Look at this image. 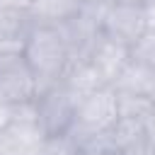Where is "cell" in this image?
Masks as SVG:
<instances>
[{
    "mask_svg": "<svg viewBox=\"0 0 155 155\" xmlns=\"http://www.w3.org/2000/svg\"><path fill=\"white\" fill-rule=\"evenodd\" d=\"M75 109H78V97L68 90L65 82H56L51 87H44L34 97L36 121L46 136L68 133L75 121Z\"/></svg>",
    "mask_w": 155,
    "mask_h": 155,
    "instance_id": "3957f363",
    "label": "cell"
},
{
    "mask_svg": "<svg viewBox=\"0 0 155 155\" xmlns=\"http://www.w3.org/2000/svg\"><path fill=\"white\" fill-rule=\"evenodd\" d=\"M131 58L155 73V31H145L131 46Z\"/></svg>",
    "mask_w": 155,
    "mask_h": 155,
    "instance_id": "4fadbf2b",
    "label": "cell"
},
{
    "mask_svg": "<svg viewBox=\"0 0 155 155\" xmlns=\"http://www.w3.org/2000/svg\"><path fill=\"white\" fill-rule=\"evenodd\" d=\"M104 5H143L145 0H99Z\"/></svg>",
    "mask_w": 155,
    "mask_h": 155,
    "instance_id": "ac0fdd59",
    "label": "cell"
},
{
    "mask_svg": "<svg viewBox=\"0 0 155 155\" xmlns=\"http://www.w3.org/2000/svg\"><path fill=\"white\" fill-rule=\"evenodd\" d=\"M128 61H131V48L109 36H104L92 51V56L87 58V63L92 65V70L104 85H114V80L119 78V73L126 68Z\"/></svg>",
    "mask_w": 155,
    "mask_h": 155,
    "instance_id": "ba28073f",
    "label": "cell"
},
{
    "mask_svg": "<svg viewBox=\"0 0 155 155\" xmlns=\"http://www.w3.org/2000/svg\"><path fill=\"white\" fill-rule=\"evenodd\" d=\"M82 155H119L109 143H94V145H87L82 150Z\"/></svg>",
    "mask_w": 155,
    "mask_h": 155,
    "instance_id": "9a60e30c",
    "label": "cell"
},
{
    "mask_svg": "<svg viewBox=\"0 0 155 155\" xmlns=\"http://www.w3.org/2000/svg\"><path fill=\"white\" fill-rule=\"evenodd\" d=\"M0 155H17L12 143H10V138L5 136V131H0Z\"/></svg>",
    "mask_w": 155,
    "mask_h": 155,
    "instance_id": "2e32d148",
    "label": "cell"
},
{
    "mask_svg": "<svg viewBox=\"0 0 155 155\" xmlns=\"http://www.w3.org/2000/svg\"><path fill=\"white\" fill-rule=\"evenodd\" d=\"M34 19L24 7L0 5V51H22Z\"/></svg>",
    "mask_w": 155,
    "mask_h": 155,
    "instance_id": "9c48e42d",
    "label": "cell"
},
{
    "mask_svg": "<svg viewBox=\"0 0 155 155\" xmlns=\"http://www.w3.org/2000/svg\"><path fill=\"white\" fill-rule=\"evenodd\" d=\"M31 2H34V0H0V5H7V7H24V10H29Z\"/></svg>",
    "mask_w": 155,
    "mask_h": 155,
    "instance_id": "e0dca14e",
    "label": "cell"
},
{
    "mask_svg": "<svg viewBox=\"0 0 155 155\" xmlns=\"http://www.w3.org/2000/svg\"><path fill=\"white\" fill-rule=\"evenodd\" d=\"M90 0H34L29 5V15L34 24H51L61 27L70 17H75Z\"/></svg>",
    "mask_w": 155,
    "mask_h": 155,
    "instance_id": "30bf717a",
    "label": "cell"
},
{
    "mask_svg": "<svg viewBox=\"0 0 155 155\" xmlns=\"http://www.w3.org/2000/svg\"><path fill=\"white\" fill-rule=\"evenodd\" d=\"M109 145L119 155H155V143L148 136L143 116H119L109 133Z\"/></svg>",
    "mask_w": 155,
    "mask_h": 155,
    "instance_id": "52a82bcc",
    "label": "cell"
},
{
    "mask_svg": "<svg viewBox=\"0 0 155 155\" xmlns=\"http://www.w3.org/2000/svg\"><path fill=\"white\" fill-rule=\"evenodd\" d=\"M102 31L104 36L126 44L128 48L148 31L140 5H104L102 2Z\"/></svg>",
    "mask_w": 155,
    "mask_h": 155,
    "instance_id": "8992f818",
    "label": "cell"
},
{
    "mask_svg": "<svg viewBox=\"0 0 155 155\" xmlns=\"http://www.w3.org/2000/svg\"><path fill=\"white\" fill-rule=\"evenodd\" d=\"M82 145L70 136V133H61V136H46L39 155H82Z\"/></svg>",
    "mask_w": 155,
    "mask_h": 155,
    "instance_id": "7c38bea8",
    "label": "cell"
},
{
    "mask_svg": "<svg viewBox=\"0 0 155 155\" xmlns=\"http://www.w3.org/2000/svg\"><path fill=\"white\" fill-rule=\"evenodd\" d=\"M119 121V94L111 85L97 87L80 97L73 128L68 131L82 148L94 143H109V133Z\"/></svg>",
    "mask_w": 155,
    "mask_h": 155,
    "instance_id": "7a4b0ae2",
    "label": "cell"
},
{
    "mask_svg": "<svg viewBox=\"0 0 155 155\" xmlns=\"http://www.w3.org/2000/svg\"><path fill=\"white\" fill-rule=\"evenodd\" d=\"M68 48H70V56L75 63L80 61H87L92 56V51L97 48V44L104 39V31H102V2L99 0H90L75 17H70L65 24L58 27Z\"/></svg>",
    "mask_w": 155,
    "mask_h": 155,
    "instance_id": "277c9868",
    "label": "cell"
},
{
    "mask_svg": "<svg viewBox=\"0 0 155 155\" xmlns=\"http://www.w3.org/2000/svg\"><path fill=\"white\" fill-rule=\"evenodd\" d=\"M140 10H143V19H145L148 31H155V0H145L140 5Z\"/></svg>",
    "mask_w": 155,
    "mask_h": 155,
    "instance_id": "5bb4252c",
    "label": "cell"
},
{
    "mask_svg": "<svg viewBox=\"0 0 155 155\" xmlns=\"http://www.w3.org/2000/svg\"><path fill=\"white\" fill-rule=\"evenodd\" d=\"M22 53L39 82V90L61 82L75 63L61 29L51 24H34L24 39Z\"/></svg>",
    "mask_w": 155,
    "mask_h": 155,
    "instance_id": "6da1fadb",
    "label": "cell"
},
{
    "mask_svg": "<svg viewBox=\"0 0 155 155\" xmlns=\"http://www.w3.org/2000/svg\"><path fill=\"white\" fill-rule=\"evenodd\" d=\"M39 82L22 51H0V104L17 107L34 102Z\"/></svg>",
    "mask_w": 155,
    "mask_h": 155,
    "instance_id": "5b68a950",
    "label": "cell"
},
{
    "mask_svg": "<svg viewBox=\"0 0 155 155\" xmlns=\"http://www.w3.org/2000/svg\"><path fill=\"white\" fill-rule=\"evenodd\" d=\"M111 87H114L119 94L153 97V90H155V73L131 58V61L126 63V68L119 73V78L114 80Z\"/></svg>",
    "mask_w": 155,
    "mask_h": 155,
    "instance_id": "8fae6325",
    "label": "cell"
}]
</instances>
